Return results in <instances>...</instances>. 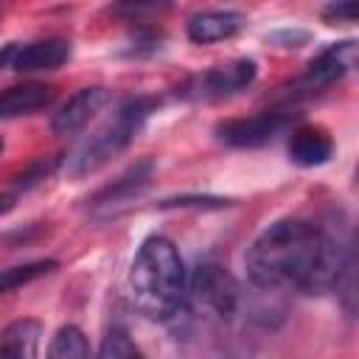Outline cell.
<instances>
[{
  "label": "cell",
  "instance_id": "obj_22",
  "mask_svg": "<svg viewBox=\"0 0 359 359\" xmlns=\"http://www.w3.org/2000/svg\"><path fill=\"white\" fill-rule=\"evenodd\" d=\"M14 208V196H8V194H0V216L3 213H8Z\"/></svg>",
  "mask_w": 359,
  "mask_h": 359
},
{
  "label": "cell",
  "instance_id": "obj_12",
  "mask_svg": "<svg viewBox=\"0 0 359 359\" xmlns=\"http://www.w3.org/2000/svg\"><path fill=\"white\" fill-rule=\"evenodd\" d=\"M244 28V14L238 11H202L191 17L188 22V36L196 45H210L236 36Z\"/></svg>",
  "mask_w": 359,
  "mask_h": 359
},
{
  "label": "cell",
  "instance_id": "obj_7",
  "mask_svg": "<svg viewBox=\"0 0 359 359\" xmlns=\"http://www.w3.org/2000/svg\"><path fill=\"white\" fill-rule=\"evenodd\" d=\"M70 56V45L65 39H42L31 45H6L0 50V70L34 73V70H53L65 65Z\"/></svg>",
  "mask_w": 359,
  "mask_h": 359
},
{
  "label": "cell",
  "instance_id": "obj_20",
  "mask_svg": "<svg viewBox=\"0 0 359 359\" xmlns=\"http://www.w3.org/2000/svg\"><path fill=\"white\" fill-rule=\"evenodd\" d=\"M275 42H283V48H300L309 42V34L306 31H280L272 36Z\"/></svg>",
  "mask_w": 359,
  "mask_h": 359
},
{
  "label": "cell",
  "instance_id": "obj_5",
  "mask_svg": "<svg viewBox=\"0 0 359 359\" xmlns=\"http://www.w3.org/2000/svg\"><path fill=\"white\" fill-rule=\"evenodd\" d=\"M252 79H255V62L252 59H236V62H227V65H219L208 73L194 76L182 87V95L185 98L216 101V98H227V95L244 90Z\"/></svg>",
  "mask_w": 359,
  "mask_h": 359
},
{
  "label": "cell",
  "instance_id": "obj_21",
  "mask_svg": "<svg viewBox=\"0 0 359 359\" xmlns=\"http://www.w3.org/2000/svg\"><path fill=\"white\" fill-rule=\"evenodd\" d=\"M123 8H143V6H151V3H157V0H118Z\"/></svg>",
  "mask_w": 359,
  "mask_h": 359
},
{
  "label": "cell",
  "instance_id": "obj_19",
  "mask_svg": "<svg viewBox=\"0 0 359 359\" xmlns=\"http://www.w3.org/2000/svg\"><path fill=\"white\" fill-rule=\"evenodd\" d=\"M323 17L331 22H356V0H334Z\"/></svg>",
  "mask_w": 359,
  "mask_h": 359
},
{
  "label": "cell",
  "instance_id": "obj_13",
  "mask_svg": "<svg viewBox=\"0 0 359 359\" xmlns=\"http://www.w3.org/2000/svg\"><path fill=\"white\" fill-rule=\"evenodd\" d=\"M56 98V90L48 84H20L0 93V118H17L31 115L36 109H45Z\"/></svg>",
  "mask_w": 359,
  "mask_h": 359
},
{
  "label": "cell",
  "instance_id": "obj_6",
  "mask_svg": "<svg viewBox=\"0 0 359 359\" xmlns=\"http://www.w3.org/2000/svg\"><path fill=\"white\" fill-rule=\"evenodd\" d=\"M149 180H151V160L135 163V165H132L129 171H123L112 185L101 188V191L93 196V202H90L93 213L101 216V219H109V216L121 213L123 208H129V205L149 188Z\"/></svg>",
  "mask_w": 359,
  "mask_h": 359
},
{
  "label": "cell",
  "instance_id": "obj_10",
  "mask_svg": "<svg viewBox=\"0 0 359 359\" xmlns=\"http://www.w3.org/2000/svg\"><path fill=\"white\" fill-rule=\"evenodd\" d=\"M109 104V90L104 87H84L79 90L73 98H67V104L53 115V132L56 135H76L79 129H84L104 107Z\"/></svg>",
  "mask_w": 359,
  "mask_h": 359
},
{
  "label": "cell",
  "instance_id": "obj_14",
  "mask_svg": "<svg viewBox=\"0 0 359 359\" xmlns=\"http://www.w3.org/2000/svg\"><path fill=\"white\" fill-rule=\"evenodd\" d=\"M42 337V325L36 320H17L3 328L0 334V356H14V359H31L36 356Z\"/></svg>",
  "mask_w": 359,
  "mask_h": 359
},
{
  "label": "cell",
  "instance_id": "obj_15",
  "mask_svg": "<svg viewBox=\"0 0 359 359\" xmlns=\"http://www.w3.org/2000/svg\"><path fill=\"white\" fill-rule=\"evenodd\" d=\"M90 353V345L84 339V334L76 328V325H65L56 331L50 348H48V356L53 359H81Z\"/></svg>",
  "mask_w": 359,
  "mask_h": 359
},
{
  "label": "cell",
  "instance_id": "obj_4",
  "mask_svg": "<svg viewBox=\"0 0 359 359\" xmlns=\"http://www.w3.org/2000/svg\"><path fill=\"white\" fill-rule=\"evenodd\" d=\"M188 294L194 297L196 306H202L205 311H210L222 320H230L241 303V292H238L236 278L213 261H205L194 269L191 283H188Z\"/></svg>",
  "mask_w": 359,
  "mask_h": 359
},
{
  "label": "cell",
  "instance_id": "obj_1",
  "mask_svg": "<svg viewBox=\"0 0 359 359\" xmlns=\"http://www.w3.org/2000/svg\"><path fill=\"white\" fill-rule=\"evenodd\" d=\"M351 252V244L337 230H320L303 219H280L252 241L244 266L258 289L294 286L317 294L334 286Z\"/></svg>",
  "mask_w": 359,
  "mask_h": 359
},
{
  "label": "cell",
  "instance_id": "obj_16",
  "mask_svg": "<svg viewBox=\"0 0 359 359\" xmlns=\"http://www.w3.org/2000/svg\"><path fill=\"white\" fill-rule=\"evenodd\" d=\"M56 269V261H31V264H22V266H8V269H0V294L17 289V286H25L31 283L34 278L45 275Z\"/></svg>",
  "mask_w": 359,
  "mask_h": 359
},
{
  "label": "cell",
  "instance_id": "obj_17",
  "mask_svg": "<svg viewBox=\"0 0 359 359\" xmlns=\"http://www.w3.org/2000/svg\"><path fill=\"white\" fill-rule=\"evenodd\" d=\"M98 356H101V359H129V356H140V348L129 339L126 331L115 328V331H109V334L104 337V342H101V348H98Z\"/></svg>",
  "mask_w": 359,
  "mask_h": 359
},
{
  "label": "cell",
  "instance_id": "obj_2",
  "mask_svg": "<svg viewBox=\"0 0 359 359\" xmlns=\"http://www.w3.org/2000/svg\"><path fill=\"white\" fill-rule=\"evenodd\" d=\"M129 294L135 309L149 320L165 323L180 314L188 294V275L168 238L151 236L140 244L129 269Z\"/></svg>",
  "mask_w": 359,
  "mask_h": 359
},
{
  "label": "cell",
  "instance_id": "obj_9",
  "mask_svg": "<svg viewBox=\"0 0 359 359\" xmlns=\"http://www.w3.org/2000/svg\"><path fill=\"white\" fill-rule=\"evenodd\" d=\"M356 65V42L345 39V42H334L328 45L317 59H311V65L306 67L300 87L309 93H317L334 81H339L345 73H351Z\"/></svg>",
  "mask_w": 359,
  "mask_h": 359
},
{
  "label": "cell",
  "instance_id": "obj_23",
  "mask_svg": "<svg viewBox=\"0 0 359 359\" xmlns=\"http://www.w3.org/2000/svg\"><path fill=\"white\" fill-rule=\"evenodd\" d=\"M0 151H3V137H0Z\"/></svg>",
  "mask_w": 359,
  "mask_h": 359
},
{
  "label": "cell",
  "instance_id": "obj_11",
  "mask_svg": "<svg viewBox=\"0 0 359 359\" xmlns=\"http://www.w3.org/2000/svg\"><path fill=\"white\" fill-rule=\"evenodd\" d=\"M331 154H334V140L320 126H300L289 137V157L303 168L323 165L331 160Z\"/></svg>",
  "mask_w": 359,
  "mask_h": 359
},
{
  "label": "cell",
  "instance_id": "obj_3",
  "mask_svg": "<svg viewBox=\"0 0 359 359\" xmlns=\"http://www.w3.org/2000/svg\"><path fill=\"white\" fill-rule=\"evenodd\" d=\"M154 101L151 98H135L126 101L109 121H104L84 143H79L62 163L65 177L70 180H81L93 171H98L101 165H107L115 154H121L132 137L137 135V129L146 123V118L151 115Z\"/></svg>",
  "mask_w": 359,
  "mask_h": 359
},
{
  "label": "cell",
  "instance_id": "obj_8",
  "mask_svg": "<svg viewBox=\"0 0 359 359\" xmlns=\"http://www.w3.org/2000/svg\"><path fill=\"white\" fill-rule=\"evenodd\" d=\"M292 123L289 112H258L250 118H236L222 123L216 132L227 146H238V149H252V146H264L269 143L275 135H280L286 126Z\"/></svg>",
  "mask_w": 359,
  "mask_h": 359
},
{
  "label": "cell",
  "instance_id": "obj_18",
  "mask_svg": "<svg viewBox=\"0 0 359 359\" xmlns=\"http://www.w3.org/2000/svg\"><path fill=\"white\" fill-rule=\"evenodd\" d=\"M222 205H227V199L222 196H174L160 202V208H222Z\"/></svg>",
  "mask_w": 359,
  "mask_h": 359
}]
</instances>
